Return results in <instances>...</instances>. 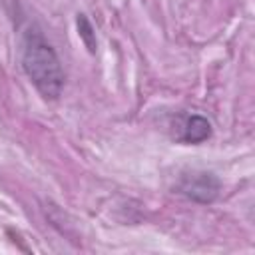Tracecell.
<instances>
[{"instance_id": "6da1fadb", "label": "cell", "mask_w": 255, "mask_h": 255, "mask_svg": "<svg viewBox=\"0 0 255 255\" xmlns=\"http://www.w3.org/2000/svg\"><path fill=\"white\" fill-rule=\"evenodd\" d=\"M22 66L30 82L44 98L56 100L60 96L64 86V70L52 46L38 32L30 30L24 38Z\"/></svg>"}, {"instance_id": "7a4b0ae2", "label": "cell", "mask_w": 255, "mask_h": 255, "mask_svg": "<svg viewBox=\"0 0 255 255\" xmlns=\"http://www.w3.org/2000/svg\"><path fill=\"white\" fill-rule=\"evenodd\" d=\"M177 189H179V193H183L185 197H189L193 201L209 203L219 193V179L205 171H193V173H185L181 177Z\"/></svg>"}, {"instance_id": "3957f363", "label": "cell", "mask_w": 255, "mask_h": 255, "mask_svg": "<svg viewBox=\"0 0 255 255\" xmlns=\"http://www.w3.org/2000/svg\"><path fill=\"white\" fill-rule=\"evenodd\" d=\"M211 135V126L205 118L193 114V116H187L183 126H181V139L187 141V143H199V141H205L207 137Z\"/></svg>"}, {"instance_id": "277c9868", "label": "cell", "mask_w": 255, "mask_h": 255, "mask_svg": "<svg viewBox=\"0 0 255 255\" xmlns=\"http://www.w3.org/2000/svg\"><path fill=\"white\" fill-rule=\"evenodd\" d=\"M78 28H80V34H82V38H84V42L88 44V48L94 52L96 50V42H94V34H92V26H90V22L84 18V16H80L78 18Z\"/></svg>"}]
</instances>
